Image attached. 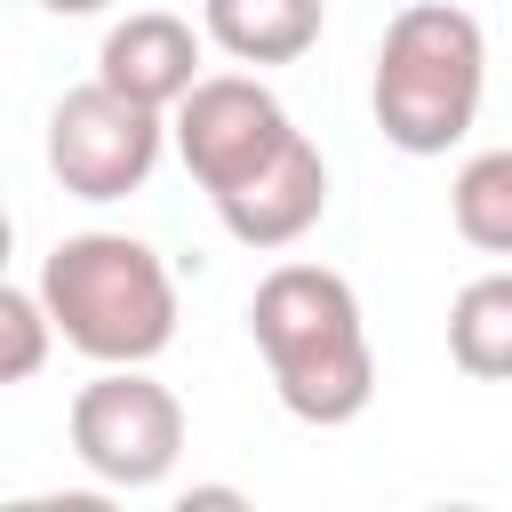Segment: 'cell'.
<instances>
[{
    "mask_svg": "<svg viewBox=\"0 0 512 512\" xmlns=\"http://www.w3.org/2000/svg\"><path fill=\"white\" fill-rule=\"evenodd\" d=\"M328 24V0H200V40H216L232 64H296L312 56Z\"/></svg>",
    "mask_w": 512,
    "mask_h": 512,
    "instance_id": "obj_9",
    "label": "cell"
},
{
    "mask_svg": "<svg viewBox=\"0 0 512 512\" xmlns=\"http://www.w3.org/2000/svg\"><path fill=\"white\" fill-rule=\"evenodd\" d=\"M448 360L480 384H512V264L480 272L448 304Z\"/></svg>",
    "mask_w": 512,
    "mask_h": 512,
    "instance_id": "obj_10",
    "label": "cell"
},
{
    "mask_svg": "<svg viewBox=\"0 0 512 512\" xmlns=\"http://www.w3.org/2000/svg\"><path fill=\"white\" fill-rule=\"evenodd\" d=\"M40 8H48V16H104L112 0H40Z\"/></svg>",
    "mask_w": 512,
    "mask_h": 512,
    "instance_id": "obj_13",
    "label": "cell"
},
{
    "mask_svg": "<svg viewBox=\"0 0 512 512\" xmlns=\"http://www.w3.org/2000/svg\"><path fill=\"white\" fill-rule=\"evenodd\" d=\"M48 352H56V328H48L40 288H16V280L0 272V384L40 376V368H48Z\"/></svg>",
    "mask_w": 512,
    "mask_h": 512,
    "instance_id": "obj_12",
    "label": "cell"
},
{
    "mask_svg": "<svg viewBox=\"0 0 512 512\" xmlns=\"http://www.w3.org/2000/svg\"><path fill=\"white\" fill-rule=\"evenodd\" d=\"M168 152V112L104 88V80H80L56 96L48 112V176L72 192V200H128L152 184Z\"/></svg>",
    "mask_w": 512,
    "mask_h": 512,
    "instance_id": "obj_4",
    "label": "cell"
},
{
    "mask_svg": "<svg viewBox=\"0 0 512 512\" xmlns=\"http://www.w3.org/2000/svg\"><path fill=\"white\" fill-rule=\"evenodd\" d=\"M48 328L96 368H144L176 344V272L136 232H72L40 264Z\"/></svg>",
    "mask_w": 512,
    "mask_h": 512,
    "instance_id": "obj_2",
    "label": "cell"
},
{
    "mask_svg": "<svg viewBox=\"0 0 512 512\" xmlns=\"http://www.w3.org/2000/svg\"><path fill=\"white\" fill-rule=\"evenodd\" d=\"M248 336L272 368V392L296 424H352L376 400L368 320L344 272L328 264H272L248 296Z\"/></svg>",
    "mask_w": 512,
    "mask_h": 512,
    "instance_id": "obj_1",
    "label": "cell"
},
{
    "mask_svg": "<svg viewBox=\"0 0 512 512\" xmlns=\"http://www.w3.org/2000/svg\"><path fill=\"white\" fill-rule=\"evenodd\" d=\"M72 456L104 488H160L184 456V400L144 368H104L72 392Z\"/></svg>",
    "mask_w": 512,
    "mask_h": 512,
    "instance_id": "obj_5",
    "label": "cell"
},
{
    "mask_svg": "<svg viewBox=\"0 0 512 512\" xmlns=\"http://www.w3.org/2000/svg\"><path fill=\"white\" fill-rule=\"evenodd\" d=\"M448 224L480 256H512V144H488L448 184Z\"/></svg>",
    "mask_w": 512,
    "mask_h": 512,
    "instance_id": "obj_11",
    "label": "cell"
},
{
    "mask_svg": "<svg viewBox=\"0 0 512 512\" xmlns=\"http://www.w3.org/2000/svg\"><path fill=\"white\" fill-rule=\"evenodd\" d=\"M8 248H16V224H8V208H0V272H8Z\"/></svg>",
    "mask_w": 512,
    "mask_h": 512,
    "instance_id": "obj_14",
    "label": "cell"
},
{
    "mask_svg": "<svg viewBox=\"0 0 512 512\" xmlns=\"http://www.w3.org/2000/svg\"><path fill=\"white\" fill-rule=\"evenodd\" d=\"M96 80L120 88V96H136V104H152V112H168L200 80V32L184 16H168V8H136V16H120L104 32Z\"/></svg>",
    "mask_w": 512,
    "mask_h": 512,
    "instance_id": "obj_8",
    "label": "cell"
},
{
    "mask_svg": "<svg viewBox=\"0 0 512 512\" xmlns=\"http://www.w3.org/2000/svg\"><path fill=\"white\" fill-rule=\"evenodd\" d=\"M288 136H296V120L256 72H200L168 104V144H176V160L192 168V184L208 200L224 184H240L248 168H264Z\"/></svg>",
    "mask_w": 512,
    "mask_h": 512,
    "instance_id": "obj_6",
    "label": "cell"
},
{
    "mask_svg": "<svg viewBox=\"0 0 512 512\" xmlns=\"http://www.w3.org/2000/svg\"><path fill=\"white\" fill-rule=\"evenodd\" d=\"M480 96H488L480 16L456 0H408L376 40V80H368V112L384 144L408 160H440L448 144L472 136Z\"/></svg>",
    "mask_w": 512,
    "mask_h": 512,
    "instance_id": "obj_3",
    "label": "cell"
},
{
    "mask_svg": "<svg viewBox=\"0 0 512 512\" xmlns=\"http://www.w3.org/2000/svg\"><path fill=\"white\" fill-rule=\"evenodd\" d=\"M216 216H224V232L240 248H296L328 216V160H320V144L296 128L264 168H248L240 184L216 192Z\"/></svg>",
    "mask_w": 512,
    "mask_h": 512,
    "instance_id": "obj_7",
    "label": "cell"
}]
</instances>
